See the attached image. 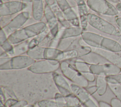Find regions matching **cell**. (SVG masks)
Instances as JSON below:
<instances>
[{"label": "cell", "instance_id": "f6af8a7d", "mask_svg": "<svg viewBox=\"0 0 121 107\" xmlns=\"http://www.w3.org/2000/svg\"><path fill=\"white\" fill-rule=\"evenodd\" d=\"M110 104L112 107H121V101L116 97L111 99Z\"/></svg>", "mask_w": 121, "mask_h": 107}, {"label": "cell", "instance_id": "f1b7e54d", "mask_svg": "<svg viewBox=\"0 0 121 107\" xmlns=\"http://www.w3.org/2000/svg\"><path fill=\"white\" fill-rule=\"evenodd\" d=\"M77 6L79 16L87 15L88 14V7L83 0H76Z\"/></svg>", "mask_w": 121, "mask_h": 107}, {"label": "cell", "instance_id": "9c48e42d", "mask_svg": "<svg viewBox=\"0 0 121 107\" xmlns=\"http://www.w3.org/2000/svg\"><path fill=\"white\" fill-rule=\"evenodd\" d=\"M27 55H20L11 57L9 61L10 70L28 69L35 61Z\"/></svg>", "mask_w": 121, "mask_h": 107}, {"label": "cell", "instance_id": "5b68a950", "mask_svg": "<svg viewBox=\"0 0 121 107\" xmlns=\"http://www.w3.org/2000/svg\"><path fill=\"white\" fill-rule=\"evenodd\" d=\"M60 61L56 60L42 59L35 61L28 69L31 71L40 74L52 73L60 68Z\"/></svg>", "mask_w": 121, "mask_h": 107}, {"label": "cell", "instance_id": "9f6ffc18", "mask_svg": "<svg viewBox=\"0 0 121 107\" xmlns=\"http://www.w3.org/2000/svg\"><path fill=\"white\" fill-rule=\"evenodd\" d=\"M23 2H32L33 0H22Z\"/></svg>", "mask_w": 121, "mask_h": 107}, {"label": "cell", "instance_id": "277c9868", "mask_svg": "<svg viewBox=\"0 0 121 107\" xmlns=\"http://www.w3.org/2000/svg\"><path fill=\"white\" fill-rule=\"evenodd\" d=\"M86 4L91 10L101 15L113 16L120 13L115 7L106 0H87Z\"/></svg>", "mask_w": 121, "mask_h": 107}, {"label": "cell", "instance_id": "4fadbf2b", "mask_svg": "<svg viewBox=\"0 0 121 107\" xmlns=\"http://www.w3.org/2000/svg\"><path fill=\"white\" fill-rule=\"evenodd\" d=\"M92 51V48L90 46H84L73 50L64 52V57L63 60H69L79 58L87 54Z\"/></svg>", "mask_w": 121, "mask_h": 107}, {"label": "cell", "instance_id": "f546056e", "mask_svg": "<svg viewBox=\"0 0 121 107\" xmlns=\"http://www.w3.org/2000/svg\"><path fill=\"white\" fill-rule=\"evenodd\" d=\"M38 107H58L54 99H44L38 101L36 104Z\"/></svg>", "mask_w": 121, "mask_h": 107}, {"label": "cell", "instance_id": "f5cc1de1", "mask_svg": "<svg viewBox=\"0 0 121 107\" xmlns=\"http://www.w3.org/2000/svg\"><path fill=\"white\" fill-rule=\"evenodd\" d=\"M115 22L117 25L121 28V17H116L115 18Z\"/></svg>", "mask_w": 121, "mask_h": 107}, {"label": "cell", "instance_id": "ee69618b", "mask_svg": "<svg viewBox=\"0 0 121 107\" xmlns=\"http://www.w3.org/2000/svg\"><path fill=\"white\" fill-rule=\"evenodd\" d=\"M8 36L4 31L1 28L0 32V45L2 44L4 42L8 40Z\"/></svg>", "mask_w": 121, "mask_h": 107}, {"label": "cell", "instance_id": "816d5d0a", "mask_svg": "<svg viewBox=\"0 0 121 107\" xmlns=\"http://www.w3.org/2000/svg\"><path fill=\"white\" fill-rule=\"evenodd\" d=\"M11 57L7 58H0V65L8 61L11 59Z\"/></svg>", "mask_w": 121, "mask_h": 107}, {"label": "cell", "instance_id": "4316f807", "mask_svg": "<svg viewBox=\"0 0 121 107\" xmlns=\"http://www.w3.org/2000/svg\"><path fill=\"white\" fill-rule=\"evenodd\" d=\"M75 38L76 37L60 38L57 48L62 51L65 52L70 46Z\"/></svg>", "mask_w": 121, "mask_h": 107}, {"label": "cell", "instance_id": "8fae6325", "mask_svg": "<svg viewBox=\"0 0 121 107\" xmlns=\"http://www.w3.org/2000/svg\"><path fill=\"white\" fill-rule=\"evenodd\" d=\"M91 48L93 51L100 54L108 62L114 64L121 69V55L117 53L101 48Z\"/></svg>", "mask_w": 121, "mask_h": 107}, {"label": "cell", "instance_id": "603a6c76", "mask_svg": "<svg viewBox=\"0 0 121 107\" xmlns=\"http://www.w3.org/2000/svg\"><path fill=\"white\" fill-rule=\"evenodd\" d=\"M45 47L37 46L31 49H29L26 54L35 61L44 59V54Z\"/></svg>", "mask_w": 121, "mask_h": 107}, {"label": "cell", "instance_id": "7bdbcfd3", "mask_svg": "<svg viewBox=\"0 0 121 107\" xmlns=\"http://www.w3.org/2000/svg\"><path fill=\"white\" fill-rule=\"evenodd\" d=\"M50 32L52 35V36L56 38H57L59 33V24H57L54 27L52 28L50 30Z\"/></svg>", "mask_w": 121, "mask_h": 107}, {"label": "cell", "instance_id": "db71d44e", "mask_svg": "<svg viewBox=\"0 0 121 107\" xmlns=\"http://www.w3.org/2000/svg\"><path fill=\"white\" fill-rule=\"evenodd\" d=\"M47 5H49V6H52V5L56 4V0H45Z\"/></svg>", "mask_w": 121, "mask_h": 107}, {"label": "cell", "instance_id": "11a10c76", "mask_svg": "<svg viewBox=\"0 0 121 107\" xmlns=\"http://www.w3.org/2000/svg\"><path fill=\"white\" fill-rule=\"evenodd\" d=\"M35 107V105L28 104L26 107Z\"/></svg>", "mask_w": 121, "mask_h": 107}, {"label": "cell", "instance_id": "bcb514c9", "mask_svg": "<svg viewBox=\"0 0 121 107\" xmlns=\"http://www.w3.org/2000/svg\"><path fill=\"white\" fill-rule=\"evenodd\" d=\"M28 104L27 101L24 99H20L12 107H26Z\"/></svg>", "mask_w": 121, "mask_h": 107}, {"label": "cell", "instance_id": "8992f818", "mask_svg": "<svg viewBox=\"0 0 121 107\" xmlns=\"http://www.w3.org/2000/svg\"><path fill=\"white\" fill-rule=\"evenodd\" d=\"M29 17L30 14L28 11H22L16 15L10 23L2 29L9 36L13 32L21 29L29 19Z\"/></svg>", "mask_w": 121, "mask_h": 107}, {"label": "cell", "instance_id": "836d02e7", "mask_svg": "<svg viewBox=\"0 0 121 107\" xmlns=\"http://www.w3.org/2000/svg\"><path fill=\"white\" fill-rule=\"evenodd\" d=\"M0 88L2 89L7 99L12 98L18 100L15 92L11 88L5 86H0Z\"/></svg>", "mask_w": 121, "mask_h": 107}, {"label": "cell", "instance_id": "8d00e7d4", "mask_svg": "<svg viewBox=\"0 0 121 107\" xmlns=\"http://www.w3.org/2000/svg\"><path fill=\"white\" fill-rule=\"evenodd\" d=\"M56 1L57 5L63 12L71 8L66 0H56Z\"/></svg>", "mask_w": 121, "mask_h": 107}, {"label": "cell", "instance_id": "7402d4cb", "mask_svg": "<svg viewBox=\"0 0 121 107\" xmlns=\"http://www.w3.org/2000/svg\"><path fill=\"white\" fill-rule=\"evenodd\" d=\"M95 86L96 87V93L100 96L104 95L106 92L108 83L107 82L105 76H96L95 79Z\"/></svg>", "mask_w": 121, "mask_h": 107}, {"label": "cell", "instance_id": "e0dca14e", "mask_svg": "<svg viewBox=\"0 0 121 107\" xmlns=\"http://www.w3.org/2000/svg\"><path fill=\"white\" fill-rule=\"evenodd\" d=\"M43 15L46 20L48 28L49 30L58 24V21L54 12L52 10L51 7L47 4H45L44 8Z\"/></svg>", "mask_w": 121, "mask_h": 107}, {"label": "cell", "instance_id": "ffe728a7", "mask_svg": "<svg viewBox=\"0 0 121 107\" xmlns=\"http://www.w3.org/2000/svg\"><path fill=\"white\" fill-rule=\"evenodd\" d=\"M83 31H84L81 27L71 26L67 28H64L58 38H64L79 37L81 36Z\"/></svg>", "mask_w": 121, "mask_h": 107}, {"label": "cell", "instance_id": "30bf717a", "mask_svg": "<svg viewBox=\"0 0 121 107\" xmlns=\"http://www.w3.org/2000/svg\"><path fill=\"white\" fill-rule=\"evenodd\" d=\"M52 76L56 88L61 95L65 97L72 93L70 84L66 81L64 76L56 71L52 73Z\"/></svg>", "mask_w": 121, "mask_h": 107}, {"label": "cell", "instance_id": "d590c367", "mask_svg": "<svg viewBox=\"0 0 121 107\" xmlns=\"http://www.w3.org/2000/svg\"><path fill=\"white\" fill-rule=\"evenodd\" d=\"M54 99L56 101L58 107H63L67 106L64 96L61 95L59 92H57L55 94Z\"/></svg>", "mask_w": 121, "mask_h": 107}, {"label": "cell", "instance_id": "7dc6e473", "mask_svg": "<svg viewBox=\"0 0 121 107\" xmlns=\"http://www.w3.org/2000/svg\"><path fill=\"white\" fill-rule=\"evenodd\" d=\"M87 92L90 94V95L92 96L96 92L97 90H96V87L95 85H92L90 86H87V87L85 88Z\"/></svg>", "mask_w": 121, "mask_h": 107}, {"label": "cell", "instance_id": "9a60e30c", "mask_svg": "<svg viewBox=\"0 0 121 107\" xmlns=\"http://www.w3.org/2000/svg\"><path fill=\"white\" fill-rule=\"evenodd\" d=\"M64 57V52L60 49L54 47H45L44 54L45 59L63 61Z\"/></svg>", "mask_w": 121, "mask_h": 107}, {"label": "cell", "instance_id": "ab89813d", "mask_svg": "<svg viewBox=\"0 0 121 107\" xmlns=\"http://www.w3.org/2000/svg\"><path fill=\"white\" fill-rule=\"evenodd\" d=\"M82 105L83 107H99L98 105L95 102V100L91 97L84 103H82Z\"/></svg>", "mask_w": 121, "mask_h": 107}, {"label": "cell", "instance_id": "ba28073f", "mask_svg": "<svg viewBox=\"0 0 121 107\" xmlns=\"http://www.w3.org/2000/svg\"><path fill=\"white\" fill-rule=\"evenodd\" d=\"M27 7V4L19 1H10L0 4V15L6 16L17 14Z\"/></svg>", "mask_w": 121, "mask_h": 107}, {"label": "cell", "instance_id": "d6986e66", "mask_svg": "<svg viewBox=\"0 0 121 107\" xmlns=\"http://www.w3.org/2000/svg\"><path fill=\"white\" fill-rule=\"evenodd\" d=\"M101 48L119 53L121 52V45L116 40L104 37L101 44Z\"/></svg>", "mask_w": 121, "mask_h": 107}, {"label": "cell", "instance_id": "d6a6232c", "mask_svg": "<svg viewBox=\"0 0 121 107\" xmlns=\"http://www.w3.org/2000/svg\"><path fill=\"white\" fill-rule=\"evenodd\" d=\"M108 84H121V73L105 76Z\"/></svg>", "mask_w": 121, "mask_h": 107}, {"label": "cell", "instance_id": "5bb4252c", "mask_svg": "<svg viewBox=\"0 0 121 107\" xmlns=\"http://www.w3.org/2000/svg\"><path fill=\"white\" fill-rule=\"evenodd\" d=\"M77 59L82 60L90 65L103 64L108 62L104 57L93 51Z\"/></svg>", "mask_w": 121, "mask_h": 107}, {"label": "cell", "instance_id": "f35d334b", "mask_svg": "<svg viewBox=\"0 0 121 107\" xmlns=\"http://www.w3.org/2000/svg\"><path fill=\"white\" fill-rule=\"evenodd\" d=\"M85 79L89 82H93L95 81L96 76L93 74L92 72H87L82 73Z\"/></svg>", "mask_w": 121, "mask_h": 107}, {"label": "cell", "instance_id": "484cf974", "mask_svg": "<svg viewBox=\"0 0 121 107\" xmlns=\"http://www.w3.org/2000/svg\"><path fill=\"white\" fill-rule=\"evenodd\" d=\"M31 38L14 46V56L23 55L29 50L28 45Z\"/></svg>", "mask_w": 121, "mask_h": 107}, {"label": "cell", "instance_id": "6da1fadb", "mask_svg": "<svg viewBox=\"0 0 121 107\" xmlns=\"http://www.w3.org/2000/svg\"><path fill=\"white\" fill-rule=\"evenodd\" d=\"M0 84L11 88L18 100L24 99L35 105L42 99H54L59 92L52 73L36 74L28 69L0 70Z\"/></svg>", "mask_w": 121, "mask_h": 107}, {"label": "cell", "instance_id": "52a82bcc", "mask_svg": "<svg viewBox=\"0 0 121 107\" xmlns=\"http://www.w3.org/2000/svg\"><path fill=\"white\" fill-rule=\"evenodd\" d=\"M90 71L95 76H106L119 74L121 71V69L108 62L103 64L91 65L90 66Z\"/></svg>", "mask_w": 121, "mask_h": 107}, {"label": "cell", "instance_id": "7c38bea8", "mask_svg": "<svg viewBox=\"0 0 121 107\" xmlns=\"http://www.w3.org/2000/svg\"><path fill=\"white\" fill-rule=\"evenodd\" d=\"M81 37L87 46L93 48H101L104 37L91 32L83 31Z\"/></svg>", "mask_w": 121, "mask_h": 107}, {"label": "cell", "instance_id": "f907efd6", "mask_svg": "<svg viewBox=\"0 0 121 107\" xmlns=\"http://www.w3.org/2000/svg\"><path fill=\"white\" fill-rule=\"evenodd\" d=\"M0 102H2L3 103H4L5 101L7 99L6 98V96L5 95V94L3 92V91L1 88H0Z\"/></svg>", "mask_w": 121, "mask_h": 107}, {"label": "cell", "instance_id": "7a4b0ae2", "mask_svg": "<svg viewBox=\"0 0 121 107\" xmlns=\"http://www.w3.org/2000/svg\"><path fill=\"white\" fill-rule=\"evenodd\" d=\"M88 24L94 28L103 33L116 37L121 36V28L104 19L92 13L87 15Z\"/></svg>", "mask_w": 121, "mask_h": 107}, {"label": "cell", "instance_id": "3957f363", "mask_svg": "<svg viewBox=\"0 0 121 107\" xmlns=\"http://www.w3.org/2000/svg\"><path fill=\"white\" fill-rule=\"evenodd\" d=\"M60 68L63 76L72 83L84 88L88 86V82L85 79L82 74L67 61H60Z\"/></svg>", "mask_w": 121, "mask_h": 107}, {"label": "cell", "instance_id": "60d3db41", "mask_svg": "<svg viewBox=\"0 0 121 107\" xmlns=\"http://www.w3.org/2000/svg\"><path fill=\"white\" fill-rule=\"evenodd\" d=\"M79 20L80 22V27L84 30H86L87 25L88 24L87 15H83L81 16H79Z\"/></svg>", "mask_w": 121, "mask_h": 107}, {"label": "cell", "instance_id": "83f0119b", "mask_svg": "<svg viewBox=\"0 0 121 107\" xmlns=\"http://www.w3.org/2000/svg\"><path fill=\"white\" fill-rule=\"evenodd\" d=\"M64 97L67 105L69 107H77L82 104L79 99L73 93Z\"/></svg>", "mask_w": 121, "mask_h": 107}, {"label": "cell", "instance_id": "e575fe53", "mask_svg": "<svg viewBox=\"0 0 121 107\" xmlns=\"http://www.w3.org/2000/svg\"><path fill=\"white\" fill-rule=\"evenodd\" d=\"M63 12L66 19L69 22H70L74 19L78 18L77 14H76L75 11L72 8H68Z\"/></svg>", "mask_w": 121, "mask_h": 107}, {"label": "cell", "instance_id": "44dd1931", "mask_svg": "<svg viewBox=\"0 0 121 107\" xmlns=\"http://www.w3.org/2000/svg\"><path fill=\"white\" fill-rule=\"evenodd\" d=\"M52 10L54 12L58 23L64 28H67L72 26L69 22L66 19L63 11L59 8L57 4L51 6Z\"/></svg>", "mask_w": 121, "mask_h": 107}, {"label": "cell", "instance_id": "681fc988", "mask_svg": "<svg viewBox=\"0 0 121 107\" xmlns=\"http://www.w3.org/2000/svg\"><path fill=\"white\" fill-rule=\"evenodd\" d=\"M10 56L8 54V53L5 52L2 48L0 47V58H7L10 57Z\"/></svg>", "mask_w": 121, "mask_h": 107}, {"label": "cell", "instance_id": "ac0fdd59", "mask_svg": "<svg viewBox=\"0 0 121 107\" xmlns=\"http://www.w3.org/2000/svg\"><path fill=\"white\" fill-rule=\"evenodd\" d=\"M44 8L42 0H33L32 6V15L36 21H40L43 16Z\"/></svg>", "mask_w": 121, "mask_h": 107}, {"label": "cell", "instance_id": "c3c4849f", "mask_svg": "<svg viewBox=\"0 0 121 107\" xmlns=\"http://www.w3.org/2000/svg\"><path fill=\"white\" fill-rule=\"evenodd\" d=\"M98 104L99 107H112L111 104L104 101L100 100L98 102Z\"/></svg>", "mask_w": 121, "mask_h": 107}, {"label": "cell", "instance_id": "1f68e13d", "mask_svg": "<svg viewBox=\"0 0 121 107\" xmlns=\"http://www.w3.org/2000/svg\"><path fill=\"white\" fill-rule=\"evenodd\" d=\"M0 47L2 48L5 52L8 53L10 57L14 56V45L11 44L8 40H6L2 44L0 45Z\"/></svg>", "mask_w": 121, "mask_h": 107}, {"label": "cell", "instance_id": "74e56055", "mask_svg": "<svg viewBox=\"0 0 121 107\" xmlns=\"http://www.w3.org/2000/svg\"><path fill=\"white\" fill-rule=\"evenodd\" d=\"M13 15H6V16H0V26L1 28H3L8 24L12 18L14 17Z\"/></svg>", "mask_w": 121, "mask_h": 107}, {"label": "cell", "instance_id": "6f0895ef", "mask_svg": "<svg viewBox=\"0 0 121 107\" xmlns=\"http://www.w3.org/2000/svg\"><path fill=\"white\" fill-rule=\"evenodd\" d=\"M83 107L82 106V104H81V105H80L78 106V107Z\"/></svg>", "mask_w": 121, "mask_h": 107}, {"label": "cell", "instance_id": "b9f144b4", "mask_svg": "<svg viewBox=\"0 0 121 107\" xmlns=\"http://www.w3.org/2000/svg\"><path fill=\"white\" fill-rule=\"evenodd\" d=\"M18 100L16 99L9 98L6 99L4 104L6 107H12L17 102Z\"/></svg>", "mask_w": 121, "mask_h": 107}, {"label": "cell", "instance_id": "cb8c5ba5", "mask_svg": "<svg viewBox=\"0 0 121 107\" xmlns=\"http://www.w3.org/2000/svg\"><path fill=\"white\" fill-rule=\"evenodd\" d=\"M67 61L76 69L81 73L90 72V65L79 59H74Z\"/></svg>", "mask_w": 121, "mask_h": 107}, {"label": "cell", "instance_id": "d4e9b609", "mask_svg": "<svg viewBox=\"0 0 121 107\" xmlns=\"http://www.w3.org/2000/svg\"><path fill=\"white\" fill-rule=\"evenodd\" d=\"M49 32L50 30L48 28L43 32H42L41 33L38 34V35L30 39L28 45L29 49L39 46L40 45V44L42 42V41L44 40V39L45 38V37H46V36Z\"/></svg>", "mask_w": 121, "mask_h": 107}, {"label": "cell", "instance_id": "2e32d148", "mask_svg": "<svg viewBox=\"0 0 121 107\" xmlns=\"http://www.w3.org/2000/svg\"><path fill=\"white\" fill-rule=\"evenodd\" d=\"M72 92L79 99L81 104L89 99L91 95L87 92L85 88L73 83L70 84Z\"/></svg>", "mask_w": 121, "mask_h": 107}, {"label": "cell", "instance_id": "4dcf8cb0", "mask_svg": "<svg viewBox=\"0 0 121 107\" xmlns=\"http://www.w3.org/2000/svg\"><path fill=\"white\" fill-rule=\"evenodd\" d=\"M108 87L116 98L121 101V84H108Z\"/></svg>", "mask_w": 121, "mask_h": 107}]
</instances>
